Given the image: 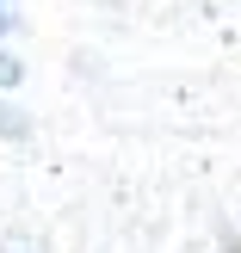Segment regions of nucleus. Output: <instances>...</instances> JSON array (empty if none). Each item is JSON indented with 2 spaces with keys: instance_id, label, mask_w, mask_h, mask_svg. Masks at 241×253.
Returning a JSON list of instances; mask_svg holds the SVG:
<instances>
[{
  "instance_id": "f257e3e1",
  "label": "nucleus",
  "mask_w": 241,
  "mask_h": 253,
  "mask_svg": "<svg viewBox=\"0 0 241 253\" xmlns=\"http://www.w3.org/2000/svg\"><path fill=\"white\" fill-rule=\"evenodd\" d=\"M0 136H12V142H19V136H31V118H25L19 105H6V99H0Z\"/></svg>"
},
{
  "instance_id": "7ed1b4c3",
  "label": "nucleus",
  "mask_w": 241,
  "mask_h": 253,
  "mask_svg": "<svg viewBox=\"0 0 241 253\" xmlns=\"http://www.w3.org/2000/svg\"><path fill=\"white\" fill-rule=\"evenodd\" d=\"M12 25H19V12H12V6H6V0H0V37H6V31H12Z\"/></svg>"
},
{
  "instance_id": "f03ea898",
  "label": "nucleus",
  "mask_w": 241,
  "mask_h": 253,
  "mask_svg": "<svg viewBox=\"0 0 241 253\" xmlns=\"http://www.w3.org/2000/svg\"><path fill=\"white\" fill-rule=\"evenodd\" d=\"M25 81V68H19V56H6V49H0V86H19Z\"/></svg>"
}]
</instances>
